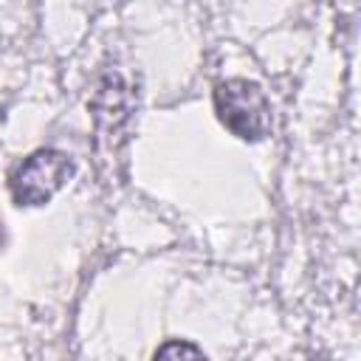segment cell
I'll use <instances>...</instances> for the list:
<instances>
[{
    "label": "cell",
    "mask_w": 361,
    "mask_h": 361,
    "mask_svg": "<svg viewBox=\"0 0 361 361\" xmlns=\"http://www.w3.org/2000/svg\"><path fill=\"white\" fill-rule=\"evenodd\" d=\"M214 113L240 141H262L271 133V102L265 90L243 76L214 85Z\"/></svg>",
    "instance_id": "cell-1"
},
{
    "label": "cell",
    "mask_w": 361,
    "mask_h": 361,
    "mask_svg": "<svg viewBox=\"0 0 361 361\" xmlns=\"http://www.w3.org/2000/svg\"><path fill=\"white\" fill-rule=\"evenodd\" d=\"M73 161L68 152L42 147L25 155L8 175V189L17 206H45L71 178Z\"/></svg>",
    "instance_id": "cell-2"
},
{
    "label": "cell",
    "mask_w": 361,
    "mask_h": 361,
    "mask_svg": "<svg viewBox=\"0 0 361 361\" xmlns=\"http://www.w3.org/2000/svg\"><path fill=\"white\" fill-rule=\"evenodd\" d=\"M152 361H209V358L197 344L186 338H169L155 350Z\"/></svg>",
    "instance_id": "cell-3"
}]
</instances>
